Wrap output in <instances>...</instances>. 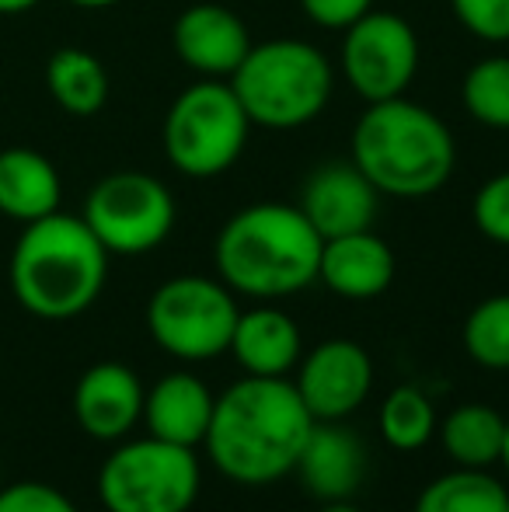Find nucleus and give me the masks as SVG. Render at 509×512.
<instances>
[{
  "instance_id": "f257e3e1",
  "label": "nucleus",
  "mask_w": 509,
  "mask_h": 512,
  "mask_svg": "<svg viewBox=\"0 0 509 512\" xmlns=\"http://www.w3.org/2000/svg\"><path fill=\"white\" fill-rule=\"evenodd\" d=\"M314 429L293 380L248 377L231 384L213 405L206 457L234 485H272L297 467Z\"/></svg>"
},
{
  "instance_id": "f03ea898",
  "label": "nucleus",
  "mask_w": 509,
  "mask_h": 512,
  "mask_svg": "<svg viewBox=\"0 0 509 512\" xmlns=\"http://www.w3.org/2000/svg\"><path fill=\"white\" fill-rule=\"evenodd\" d=\"M11 293L28 314L42 321H70L84 314L105 290L109 251L84 216L49 213L25 223L7 265Z\"/></svg>"
},
{
  "instance_id": "7ed1b4c3",
  "label": "nucleus",
  "mask_w": 509,
  "mask_h": 512,
  "mask_svg": "<svg viewBox=\"0 0 509 512\" xmlns=\"http://www.w3.org/2000/svg\"><path fill=\"white\" fill-rule=\"evenodd\" d=\"M321 244L300 206L255 203L220 227L213 262L217 276L241 297L283 300L318 283Z\"/></svg>"
},
{
  "instance_id": "20e7f679",
  "label": "nucleus",
  "mask_w": 509,
  "mask_h": 512,
  "mask_svg": "<svg viewBox=\"0 0 509 512\" xmlns=\"http://www.w3.org/2000/svg\"><path fill=\"white\" fill-rule=\"evenodd\" d=\"M349 161L381 196L426 199L454 175L457 143L433 108L401 95L367 105L353 129Z\"/></svg>"
},
{
  "instance_id": "39448f33",
  "label": "nucleus",
  "mask_w": 509,
  "mask_h": 512,
  "mask_svg": "<svg viewBox=\"0 0 509 512\" xmlns=\"http://www.w3.org/2000/svg\"><path fill=\"white\" fill-rule=\"evenodd\" d=\"M252 126L262 129H300L325 112L335 88V70L318 46L304 39H269L252 46L241 67L231 74Z\"/></svg>"
},
{
  "instance_id": "423d86ee",
  "label": "nucleus",
  "mask_w": 509,
  "mask_h": 512,
  "mask_svg": "<svg viewBox=\"0 0 509 512\" xmlns=\"http://www.w3.org/2000/svg\"><path fill=\"white\" fill-rule=\"evenodd\" d=\"M252 119L245 115L231 81L189 84L164 115V157L185 178H217L245 154Z\"/></svg>"
},
{
  "instance_id": "0eeeda50",
  "label": "nucleus",
  "mask_w": 509,
  "mask_h": 512,
  "mask_svg": "<svg viewBox=\"0 0 509 512\" xmlns=\"http://www.w3.org/2000/svg\"><path fill=\"white\" fill-rule=\"evenodd\" d=\"M199 485L196 450L157 436L119 443L98 471V499L109 512H189Z\"/></svg>"
},
{
  "instance_id": "6e6552de",
  "label": "nucleus",
  "mask_w": 509,
  "mask_h": 512,
  "mask_svg": "<svg viewBox=\"0 0 509 512\" xmlns=\"http://www.w3.org/2000/svg\"><path fill=\"white\" fill-rule=\"evenodd\" d=\"M238 300L224 279L175 276L147 300V331L171 359L206 363L231 352Z\"/></svg>"
},
{
  "instance_id": "1a4fd4ad",
  "label": "nucleus",
  "mask_w": 509,
  "mask_h": 512,
  "mask_svg": "<svg viewBox=\"0 0 509 512\" xmlns=\"http://www.w3.org/2000/svg\"><path fill=\"white\" fill-rule=\"evenodd\" d=\"M84 223L109 255H147L175 227V196L147 171H112L84 199Z\"/></svg>"
},
{
  "instance_id": "9d476101",
  "label": "nucleus",
  "mask_w": 509,
  "mask_h": 512,
  "mask_svg": "<svg viewBox=\"0 0 509 512\" xmlns=\"http://www.w3.org/2000/svg\"><path fill=\"white\" fill-rule=\"evenodd\" d=\"M419 70V35L401 14L367 11L342 35V74L367 105L401 98Z\"/></svg>"
},
{
  "instance_id": "9b49d317",
  "label": "nucleus",
  "mask_w": 509,
  "mask_h": 512,
  "mask_svg": "<svg viewBox=\"0 0 509 512\" xmlns=\"http://www.w3.org/2000/svg\"><path fill=\"white\" fill-rule=\"evenodd\" d=\"M293 387L314 422H346L370 398L374 359L360 342L328 338L300 356Z\"/></svg>"
},
{
  "instance_id": "f8f14e48",
  "label": "nucleus",
  "mask_w": 509,
  "mask_h": 512,
  "mask_svg": "<svg viewBox=\"0 0 509 512\" xmlns=\"http://www.w3.org/2000/svg\"><path fill=\"white\" fill-rule=\"evenodd\" d=\"M171 46H175L178 60L189 70H196L199 77L231 81V74L252 49V35L231 7L189 4L175 18Z\"/></svg>"
},
{
  "instance_id": "ddd939ff",
  "label": "nucleus",
  "mask_w": 509,
  "mask_h": 512,
  "mask_svg": "<svg viewBox=\"0 0 509 512\" xmlns=\"http://www.w3.org/2000/svg\"><path fill=\"white\" fill-rule=\"evenodd\" d=\"M377 203H381V192L367 182V175L353 161L321 164L318 171H311L300 192V213L318 230L321 241L370 230Z\"/></svg>"
},
{
  "instance_id": "4468645a",
  "label": "nucleus",
  "mask_w": 509,
  "mask_h": 512,
  "mask_svg": "<svg viewBox=\"0 0 509 512\" xmlns=\"http://www.w3.org/2000/svg\"><path fill=\"white\" fill-rule=\"evenodd\" d=\"M140 377L123 363H95L74 387V418L98 443H119L143 418Z\"/></svg>"
},
{
  "instance_id": "2eb2a0df",
  "label": "nucleus",
  "mask_w": 509,
  "mask_h": 512,
  "mask_svg": "<svg viewBox=\"0 0 509 512\" xmlns=\"http://www.w3.org/2000/svg\"><path fill=\"white\" fill-rule=\"evenodd\" d=\"M318 279L342 300H374L394 283V251L374 230L328 237L321 244Z\"/></svg>"
},
{
  "instance_id": "dca6fc26",
  "label": "nucleus",
  "mask_w": 509,
  "mask_h": 512,
  "mask_svg": "<svg viewBox=\"0 0 509 512\" xmlns=\"http://www.w3.org/2000/svg\"><path fill=\"white\" fill-rule=\"evenodd\" d=\"M217 394L196 377V373H164L143 398V425L147 436H157L164 443L192 446L196 450L210 429Z\"/></svg>"
},
{
  "instance_id": "f3484780",
  "label": "nucleus",
  "mask_w": 509,
  "mask_h": 512,
  "mask_svg": "<svg viewBox=\"0 0 509 512\" xmlns=\"http://www.w3.org/2000/svg\"><path fill=\"white\" fill-rule=\"evenodd\" d=\"M363 446L342 422H314L297 457V478L318 502L353 499L363 481Z\"/></svg>"
},
{
  "instance_id": "a211bd4d",
  "label": "nucleus",
  "mask_w": 509,
  "mask_h": 512,
  "mask_svg": "<svg viewBox=\"0 0 509 512\" xmlns=\"http://www.w3.org/2000/svg\"><path fill=\"white\" fill-rule=\"evenodd\" d=\"M231 352L248 377H290L304 356V338L286 310L262 304L238 314Z\"/></svg>"
},
{
  "instance_id": "6ab92c4d",
  "label": "nucleus",
  "mask_w": 509,
  "mask_h": 512,
  "mask_svg": "<svg viewBox=\"0 0 509 512\" xmlns=\"http://www.w3.org/2000/svg\"><path fill=\"white\" fill-rule=\"evenodd\" d=\"M63 199V182L56 164L32 147L0 150V213L14 223H35L56 213Z\"/></svg>"
},
{
  "instance_id": "aec40b11",
  "label": "nucleus",
  "mask_w": 509,
  "mask_h": 512,
  "mask_svg": "<svg viewBox=\"0 0 509 512\" xmlns=\"http://www.w3.org/2000/svg\"><path fill=\"white\" fill-rule=\"evenodd\" d=\"M49 98L67 115L88 119L98 115L109 102V70L95 53L77 46H63L46 63Z\"/></svg>"
},
{
  "instance_id": "412c9836",
  "label": "nucleus",
  "mask_w": 509,
  "mask_h": 512,
  "mask_svg": "<svg viewBox=\"0 0 509 512\" xmlns=\"http://www.w3.org/2000/svg\"><path fill=\"white\" fill-rule=\"evenodd\" d=\"M503 439H506V418L492 405H482V401L457 405L440 422L443 453H447L457 467L489 471V467L499 464V457H503Z\"/></svg>"
},
{
  "instance_id": "4be33fe9",
  "label": "nucleus",
  "mask_w": 509,
  "mask_h": 512,
  "mask_svg": "<svg viewBox=\"0 0 509 512\" xmlns=\"http://www.w3.org/2000/svg\"><path fill=\"white\" fill-rule=\"evenodd\" d=\"M509 488L492 471L454 467L419 492L412 512H506Z\"/></svg>"
},
{
  "instance_id": "5701e85b",
  "label": "nucleus",
  "mask_w": 509,
  "mask_h": 512,
  "mask_svg": "<svg viewBox=\"0 0 509 512\" xmlns=\"http://www.w3.org/2000/svg\"><path fill=\"white\" fill-rule=\"evenodd\" d=\"M377 425H381V436L391 450L415 453L436 436V408L419 387H394L381 401Z\"/></svg>"
},
{
  "instance_id": "b1692460",
  "label": "nucleus",
  "mask_w": 509,
  "mask_h": 512,
  "mask_svg": "<svg viewBox=\"0 0 509 512\" xmlns=\"http://www.w3.org/2000/svg\"><path fill=\"white\" fill-rule=\"evenodd\" d=\"M461 102L485 129H509V56L478 60L464 74Z\"/></svg>"
},
{
  "instance_id": "393cba45",
  "label": "nucleus",
  "mask_w": 509,
  "mask_h": 512,
  "mask_svg": "<svg viewBox=\"0 0 509 512\" xmlns=\"http://www.w3.org/2000/svg\"><path fill=\"white\" fill-rule=\"evenodd\" d=\"M464 352L485 370H509V293L482 300L464 321Z\"/></svg>"
},
{
  "instance_id": "a878e982",
  "label": "nucleus",
  "mask_w": 509,
  "mask_h": 512,
  "mask_svg": "<svg viewBox=\"0 0 509 512\" xmlns=\"http://www.w3.org/2000/svg\"><path fill=\"white\" fill-rule=\"evenodd\" d=\"M471 220H475L482 237L509 248V171L492 175L475 192V199H471Z\"/></svg>"
},
{
  "instance_id": "bb28decb",
  "label": "nucleus",
  "mask_w": 509,
  "mask_h": 512,
  "mask_svg": "<svg viewBox=\"0 0 509 512\" xmlns=\"http://www.w3.org/2000/svg\"><path fill=\"white\" fill-rule=\"evenodd\" d=\"M450 11L478 42H509V0H450Z\"/></svg>"
},
{
  "instance_id": "cd10ccee",
  "label": "nucleus",
  "mask_w": 509,
  "mask_h": 512,
  "mask_svg": "<svg viewBox=\"0 0 509 512\" xmlns=\"http://www.w3.org/2000/svg\"><path fill=\"white\" fill-rule=\"evenodd\" d=\"M0 512H81L60 488L42 481H18L0 488Z\"/></svg>"
},
{
  "instance_id": "c85d7f7f",
  "label": "nucleus",
  "mask_w": 509,
  "mask_h": 512,
  "mask_svg": "<svg viewBox=\"0 0 509 512\" xmlns=\"http://www.w3.org/2000/svg\"><path fill=\"white\" fill-rule=\"evenodd\" d=\"M304 14L321 28L346 32L353 21H360L367 11H374V0H300Z\"/></svg>"
},
{
  "instance_id": "c756f323",
  "label": "nucleus",
  "mask_w": 509,
  "mask_h": 512,
  "mask_svg": "<svg viewBox=\"0 0 509 512\" xmlns=\"http://www.w3.org/2000/svg\"><path fill=\"white\" fill-rule=\"evenodd\" d=\"M35 4H39V0H0V18H14V14H25V11H32Z\"/></svg>"
},
{
  "instance_id": "7c9ffc66",
  "label": "nucleus",
  "mask_w": 509,
  "mask_h": 512,
  "mask_svg": "<svg viewBox=\"0 0 509 512\" xmlns=\"http://www.w3.org/2000/svg\"><path fill=\"white\" fill-rule=\"evenodd\" d=\"M318 512H363L360 506H353L349 499H335V502H321Z\"/></svg>"
},
{
  "instance_id": "2f4dec72",
  "label": "nucleus",
  "mask_w": 509,
  "mask_h": 512,
  "mask_svg": "<svg viewBox=\"0 0 509 512\" xmlns=\"http://www.w3.org/2000/svg\"><path fill=\"white\" fill-rule=\"evenodd\" d=\"M70 7H81V11H102V7H112L119 0H67Z\"/></svg>"
},
{
  "instance_id": "473e14b6",
  "label": "nucleus",
  "mask_w": 509,
  "mask_h": 512,
  "mask_svg": "<svg viewBox=\"0 0 509 512\" xmlns=\"http://www.w3.org/2000/svg\"><path fill=\"white\" fill-rule=\"evenodd\" d=\"M499 464H503V471L509 474V418H506V439H503V457H499Z\"/></svg>"
},
{
  "instance_id": "72a5a7b5",
  "label": "nucleus",
  "mask_w": 509,
  "mask_h": 512,
  "mask_svg": "<svg viewBox=\"0 0 509 512\" xmlns=\"http://www.w3.org/2000/svg\"><path fill=\"white\" fill-rule=\"evenodd\" d=\"M506 512H509V509H506Z\"/></svg>"
}]
</instances>
